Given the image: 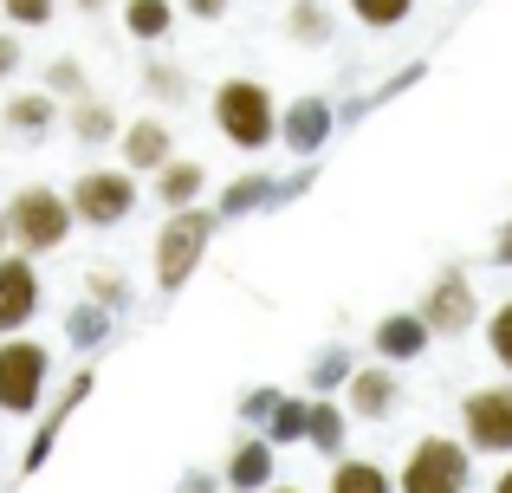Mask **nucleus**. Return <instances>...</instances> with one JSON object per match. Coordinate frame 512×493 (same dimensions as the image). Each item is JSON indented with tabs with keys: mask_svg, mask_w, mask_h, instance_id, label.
<instances>
[{
	"mask_svg": "<svg viewBox=\"0 0 512 493\" xmlns=\"http://www.w3.org/2000/svg\"><path fill=\"white\" fill-rule=\"evenodd\" d=\"M273 468H279V448L266 442L260 429H247L234 448H227L221 481H227V493H266V487H273Z\"/></svg>",
	"mask_w": 512,
	"mask_h": 493,
	"instance_id": "14",
	"label": "nucleus"
},
{
	"mask_svg": "<svg viewBox=\"0 0 512 493\" xmlns=\"http://www.w3.org/2000/svg\"><path fill=\"white\" fill-rule=\"evenodd\" d=\"M279 111H286V104L273 98V85H260V78H247V72L221 78L214 98H208L214 130H221L234 150H247V156H260V150L279 143Z\"/></svg>",
	"mask_w": 512,
	"mask_h": 493,
	"instance_id": "1",
	"label": "nucleus"
},
{
	"mask_svg": "<svg viewBox=\"0 0 512 493\" xmlns=\"http://www.w3.org/2000/svg\"><path fill=\"white\" fill-rule=\"evenodd\" d=\"M72 215L78 228H124L130 215H137V176L130 169H85V176L72 182Z\"/></svg>",
	"mask_w": 512,
	"mask_h": 493,
	"instance_id": "6",
	"label": "nucleus"
},
{
	"mask_svg": "<svg viewBox=\"0 0 512 493\" xmlns=\"http://www.w3.org/2000/svg\"><path fill=\"white\" fill-rule=\"evenodd\" d=\"M78 215H72V195L52 189V182H26V189H13L7 202V234H13V253H26V260H46V253H59L72 241Z\"/></svg>",
	"mask_w": 512,
	"mask_h": 493,
	"instance_id": "2",
	"label": "nucleus"
},
{
	"mask_svg": "<svg viewBox=\"0 0 512 493\" xmlns=\"http://www.w3.org/2000/svg\"><path fill=\"white\" fill-rule=\"evenodd\" d=\"M59 117H65V104L52 98V91H13V98L0 104V130L20 137V143H39Z\"/></svg>",
	"mask_w": 512,
	"mask_h": 493,
	"instance_id": "17",
	"label": "nucleus"
},
{
	"mask_svg": "<svg viewBox=\"0 0 512 493\" xmlns=\"http://www.w3.org/2000/svg\"><path fill=\"white\" fill-rule=\"evenodd\" d=\"M214 228H221V215H214V208H182V215H169L163 228H156V247H150V260H156V292H182L188 279L201 273Z\"/></svg>",
	"mask_w": 512,
	"mask_h": 493,
	"instance_id": "3",
	"label": "nucleus"
},
{
	"mask_svg": "<svg viewBox=\"0 0 512 493\" xmlns=\"http://www.w3.org/2000/svg\"><path fill=\"white\" fill-rule=\"evenodd\" d=\"M422 325L435 331V338H467V331L480 325V292H474V279L461 273V266H441L435 279H428V292H422Z\"/></svg>",
	"mask_w": 512,
	"mask_h": 493,
	"instance_id": "8",
	"label": "nucleus"
},
{
	"mask_svg": "<svg viewBox=\"0 0 512 493\" xmlns=\"http://www.w3.org/2000/svg\"><path fill=\"white\" fill-rule=\"evenodd\" d=\"M344 409L363 416V422H389L402 409V377L389 364H357V377H350V390H344Z\"/></svg>",
	"mask_w": 512,
	"mask_h": 493,
	"instance_id": "13",
	"label": "nucleus"
},
{
	"mask_svg": "<svg viewBox=\"0 0 512 493\" xmlns=\"http://www.w3.org/2000/svg\"><path fill=\"white\" fill-rule=\"evenodd\" d=\"M0 13H7L13 33H33V26H52L59 0H0Z\"/></svg>",
	"mask_w": 512,
	"mask_h": 493,
	"instance_id": "32",
	"label": "nucleus"
},
{
	"mask_svg": "<svg viewBox=\"0 0 512 493\" xmlns=\"http://www.w3.org/2000/svg\"><path fill=\"white\" fill-rule=\"evenodd\" d=\"M279 403H286V396H279L273 383H260V390H247V396H240L234 409H240V422H247V429H253V422H260V429H266V422H273V409H279Z\"/></svg>",
	"mask_w": 512,
	"mask_h": 493,
	"instance_id": "33",
	"label": "nucleus"
},
{
	"mask_svg": "<svg viewBox=\"0 0 512 493\" xmlns=\"http://www.w3.org/2000/svg\"><path fill=\"white\" fill-rule=\"evenodd\" d=\"M493 266H512V221H500V234H493Z\"/></svg>",
	"mask_w": 512,
	"mask_h": 493,
	"instance_id": "36",
	"label": "nucleus"
},
{
	"mask_svg": "<svg viewBox=\"0 0 512 493\" xmlns=\"http://www.w3.org/2000/svg\"><path fill=\"white\" fill-rule=\"evenodd\" d=\"M493 493H512V461H506L500 474H493Z\"/></svg>",
	"mask_w": 512,
	"mask_h": 493,
	"instance_id": "39",
	"label": "nucleus"
},
{
	"mask_svg": "<svg viewBox=\"0 0 512 493\" xmlns=\"http://www.w3.org/2000/svg\"><path fill=\"white\" fill-rule=\"evenodd\" d=\"M201 195H208V169H201V163L175 156L169 169H156V202H163L169 215H182V208H201Z\"/></svg>",
	"mask_w": 512,
	"mask_h": 493,
	"instance_id": "18",
	"label": "nucleus"
},
{
	"mask_svg": "<svg viewBox=\"0 0 512 493\" xmlns=\"http://www.w3.org/2000/svg\"><path fill=\"white\" fill-rule=\"evenodd\" d=\"M117 150H124V169L130 176H156V169H169L175 163V137H169V124L163 117H130L124 124V137H117Z\"/></svg>",
	"mask_w": 512,
	"mask_h": 493,
	"instance_id": "16",
	"label": "nucleus"
},
{
	"mask_svg": "<svg viewBox=\"0 0 512 493\" xmlns=\"http://www.w3.org/2000/svg\"><path fill=\"white\" fill-rule=\"evenodd\" d=\"M344 7L357 13L370 33H389V26H402V20L415 13V0H344Z\"/></svg>",
	"mask_w": 512,
	"mask_h": 493,
	"instance_id": "30",
	"label": "nucleus"
},
{
	"mask_svg": "<svg viewBox=\"0 0 512 493\" xmlns=\"http://www.w3.org/2000/svg\"><path fill=\"white\" fill-rule=\"evenodd\" d=\"M396 487L402 493H467L474 487V448L454 442V435H422V442L402 455Z\"/></svg>",
	"mask_w": 512,
	"mask_h": 493,
	"instance_id": "4",
	"label": "nucleus"
},
{
	"mask_svg": "<svg viewBox=\"0 0 512 493\" xmlns=\"http://www.w3.org/2000/svg\"><path fill=\"white\" fill-rule=\"evenodd\" d=\"M26 65V46H20V33H13V26H0V85H7L13 72H20Z\"/></svg>",
	"mask_w": 512,
	"mask_h": 493,
	"instance_id": "34",
	"label": "nucleus"
},
{
	"mask_svg": "<svg viewBox=\"0 0 512 493\" xmlns=\"http://www.w3.org/2000/svg\"><path fill=\"white\" fill-rule=\"evenodd\" d=\"M0 137H7V130H0Z\"/></svg>",
	"mask_w": 512,
	"mask_h": 493,
	"instance_id": "42",
	"label": "nucleus"
},
{
	"mask_svg": "<svg viewBox=\"0 0 512 493\" xmlns=\"http://www.w3.org/2000/svg\"><path fill=\"white\" fill-rule=\"evenodd\" d=\"M266 442L273 448H292V442H305V435H312V396H286V403L273 409V422H266Z\"/></svg>",
	"mask_w": 512,
	"mask_h": 493,
	"instance_id": "27",
	"label": "nucleus"
},
{
	"mask_svg": "<svg viewBox=\"0 0 512 493\" xmlns=\"http://www.w3.org/2000/svg\"><path fill=\"white\" fill-rule=\"evenodd\" d=\"M91 377H98V370H91V364H78L72 377H65V390L52 396V409H46V416H39L33 442H26V461H20L26 474H39V468H46V455H52V442H59V429H65V422H72V409H78V403H85V396H91Z\"/></svg>",
	"mask_w": 512,
	"mask_h": 493,
	"instance_id": "11",
	"label": "nucleus"
},
{
	"mask_svg": "<svg viewBox=\"0 0 512 493\" xmlns=\"http://www.w3.org/2000/svg\"><path fill=\"white\" fill-rule=\"evenodd\" d=\"M175 26V0H124V33L143 39V46H156V39H169Z\"/></svg>",
	"mask_w": 512,
	"mask_h": 493,
	"instance_id": "24",
	"label": "nucleus"
},
{
	"mask_svg": "<svg viewBox=\"0 0 512 493\" xmlns=\"http://www.w3.org/2000/svg\"><path fill=\"white\" fill-rule=\"evenodd\" d=\"M111 325H117V312H104L98 299H85V305H72V312H65V338H72L78 351H98V344L111 338Z\"/></svg>",
	"mask_w": 512,
	"mask_h": 493,
	"instance_id": "26",
	"label": "nucleus"
},
{
	"mask_svg": "<svg viewBox=\"0 0 512 493\" xmlns=\"http://www.w3.org/2000/svg\"><path fill=\"white\" fill-rule=\"evenodd\" d=\"M480 331H487V351H493V364H500L506 377H512V299H500V305H493V312H487V325H480Z\"/></svg>",
	"mask_w": 512,
	"mask_h": 493,
	"instance_id": "31",
	"label": "nucleus"
},
{
	"mask_svg": "<svg viewBox=\"0 0 512 493\" xmlns=\"http://www.w3.org/2000/svg\"><path fill=\"white\" fill-rule=\"evenodd\" d=\"M325 493H402V487H396V474H389L383 461H357V455H344V461H331Z\"/></svg>",
	"mask_w": 512,
	"mask_h": 493,
	"instance_id": "20",
	"label": "nucleus"
},
{
	"mask_svg": "<svg viewBox=\"0 0 512 493\" xmlns=\"http://www.w3.org/2000/svg\"><path fill=\"white\" fill-rule=\"evenodd\" d=\"M350 377H357V357H350V344H325V351L312 357V370H305V383H312V396L350 390Z\"/></svg>",
	"mask_w": 512,
	"mask_h": 493,
	"instance_id": "23",
	"label": "nucleus"
},
{
	"mask_svg": "<svg viewBox=\"0 0 512 493\" xmlns=\"http://www.w3.org/2000/svg\"><path fill=\"white\" fill-rule=\"evenodd\" d=\"M39 91H52L59 104H78V98H91V72L78 59H52L46 72H39Z\"/></svg>",
	"mask_w": 512,
	"mask_h": 493,
	"instance_id": "28",
	"label": "nucleus"
},
{
	"mask_svg": "<svg viewBox=\"0 0 512 493\" xmlns=\"http://www.w3.org/2000/svg\"><path fill=\"white\" fill-rule=\"evenodd\" d=\"M344 117H338V104L331 98H292L286 111H279V143H286L299 163H312L318 150L331 143V130H338Z\"/></svg>",
	"mask_w": 512,
	"mask_h": 493,
	"instance_id": "10",
	"label": "nucleus"
},
{
	"mask_svg": "<svg viewBox=\"0 0 512 493\" xmlns=\"http://www.w3.org/2000/svg\"><path fill=\"white\" fill-rule=\"evenodd\" d=\"M65 130H72L78 143H91V150H98V143H117V137H124L117 111L98 98V91H91V98H78V104H65Z\"/></svg>",
	"mask_w": 512,
	"mask_h": 493,
	"instance_id": "19",
	"label": "nucleus"
},
{
	"mask_svg": "<svg viewBox=\"0 0 512 493\" xmlns=\"http://www.w3.org/2000/svg\"><path fill=\"white\" fill-rule=\"evenodd\" d=\"M312 176H318V169H305V176H292V182H273L266 169H247V176H234L221 189L214 215H221V221H240V215H253V208H273V202H286V195H299Z\"/></svg>",
	"mask_w": 512,
	"mask_h": 493,
	"instance_id": "12",
	"label": "nucleus"
},
{
	"mask_svg": "<svg viewBox=\"0 0 512 493\" xmlns=\"http://www.w3.org/2000/svg\"><path fill=\"white\" fill-rule=\"evenodd\" d=\"M305 442L318 448L325 461H344V442H350V409L331 403V396H312V435Z\"/></svg>",
	"mask_w": 512,
	"mask_h": 493,
	"instance_id": "21",
	"label": "nucleus"
},
{
	"mask_svg": "<svg viewBox=\"0 0 512 493\" xmlns=\"http://www.w3.org/2000/svg\"><path fill=\"white\" fill-rule=\"evenodd\" d=\"M39 299H46L39 266L26 260V253H7V260H0V338H20L39 318Z\"/></svg>",
	"mask_w": 512,
	"mask_h": 493,
	"instance_id": "9",
	"label": "nucleus"
},
{
	"mask_svg": "<svg viewBox=\"0 0 512 493\" xmlns=\"http://www.w3.org/2000/svg\"><path fill=\"white\" fill-rule=\"evenodd\" d=\"M72 7H78V13H104V7H111V0H72Z\"/></svg>",
	"mask_w": 512,
	"mask_h": 493,
	"instance_id": "40",
	"label": "nucleus"
},
{
	"mask_svg": "<svg viewBox=\"0 0 512 493\" xmlns=\"http://www.w3.org/2000/svg\"><path fill=\"white\" fill-rule=\"evenodd\" d=\"M182 493H214V481H208L201 468H188V474H182Z\"/></svg>",
	"mask_w": 512,
	"mask_h": 493,
	"instance_id": "37",
	"label": "nucleus"
},
{
	"mask_svg": "<svg viewBox=\"0 0 512 493\" xmlns=\"http://www.w3.org/2000/svg\"><path fill=\"white\" fill-rule=\"evenodd\" d=\"M143 91L175 111V104L195 98V78H188V65H175V59H150V65H143Z\"/></svg>",
	"mask_w": 512,
	"mask_h": 493,
	"instance_id": "25",
	"label": "nucleus"
},
{
	"mask_svg": "<svg viewBox=\"0 0 512 493\" xmlns=\"http://www.w3.org/2000/svg\"><path fill=\"white\" fill-rule=\"evenodd\" d=\"M331 33H338V20H331L325 0H292L286 7V39L292 46H331Z\"/></svg>",
	"mask_w": 512,
	"mask_h": 493,
	"instance_id": "22",
	"label": "nucleus"
},
{
	"mask_svg": "<svg viewBox=\"0 0 512 493\" xmlns=\"http://www.w3.org/2000/svg\"><path fill=\"white\" fill-rule=\"evenodd\" d=\"M266 493H305V487H266Z\"/></svg>",
	"mask_w": 512,
	"mask_h": 493,
	"instance_id": "41",
	"label": "nucleus"
},
{
	"mask_svg": "<svg viewBox=\"0 0 512 493\" xmlns=\"http://www.w3.org/2000/svg\"><path fill=\"white\" fill-rule=\"evenodd\" d=\"M13 253V234H7V208H0V260Z\"/></svg>",
	"mask_w": 512,
	"mask_h": 493,
	"instance_id": "38",
	"label": "nucleus"
},
{
	"mask_svg": "<svg viewBox=\"0 0 512 493\" xmlns=\"http://www.w3.org/2000/svg\"><path fill=\"white\" fill-rule=\"evenodd\" d=\"M85 299H98L104 312H124V305H130L124 266H91V273H85Z\"/></svg>",
	"mask_w": 512,
	"mask_h": 493,
	"instance_id": "29",
	"label": "nucleus"
},
{
	"mask_svg": "<svg viewBox=\"0 0 512 493\" xmlns=\"http://www.w3.org/2000/svg\"><path fill=\"white\" fill-rule=\"evenodd\" d=\"M370 344H376V364L402 370V364H415V357L435 344V331L422 325V312H383L376 331H370Z\"/></svg>",
	"mask_w": 512,
	"mask_h": 493,
	"instance_id": "15",
	"label": "nucleus"
},
{
	"mask_svg": "<svg viewBox=\"0 0 512 493\" xmlns=\"http://www.w3.org/2000/svg\"><path fill=\"white\" fill-rule=\"evenodd\" d=\"M52 390V351L39 338H0V416H33Z\"/></svg>",
	"mask_w": 512,
	"mask_h": 493,
	"instance_id": "5",
	"label": "nucleus"
},
{
	"mask_svg": "<svg viewBox=\"0 0 512 493\" xmlns=\"http://www.w3.org/2000/svg\"><path fill=\"white\" fill-rule=\"evenodd\" d=\"M461 442L474 455L512 461V383H480L461 396Z\"/></svg>",
	"mask_w": 512,
	"mask_h": 493,
	"instance_id": "7",
	"label": "nucleus"
},
{
	"mask_svg": "<svg viewBox=\"0 0 512 493\" xmlns=\"http://www.w3.org/2000/svg\"><path fill=\"white\" fill-rule=\"evenodd\" d=\"M188 13H195V20H227V7H234V0H182Z\"/></svg>",
	"mask_w": 512,
	"mask_h": 493,
	"instance_id": "35",
	"label": "nucleus"
}]
</instances>
